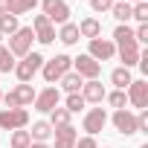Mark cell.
I'll list each match as a JSON object with an SVG mask.
<instances>
[{"instance_id": "44dd1931", "label": "cell", "mask_w": 148, "mask_h": 148, "mask_svg": "<svg viewBox=\"0 0 148 148\" xmlns=\"http://www.w3.org/2000/svg\"><path fill=\"white\" fill-rule=\"evenodd\" d=\"M110 82L116 84V90H128V84L134 82V79H131V70H125V67H116V70L110 73Z\"/></svg>"}, {"instance_id": "d6986e66", "label": "cell", "mask_w": 148, "mask_h": 148, "mask_svg": "<svg viewBox=\"0 0 148 148\" xmlns=\"http://www.w3.org/2000/svg\"><path fill=\"white\" fill-rule=\"evenodd\" d=\"M29 136H32V142H47V139L52 136V125L41 119V122H35V125H32V131H29Z\"/></svg>"}, {"instance_id": "d6a6232c", "label": "cell", "mask_w": 148, "mask_h": 148, "mask_svg": "<svg viewBox=\"0 0 148 148\" xmlns=\"http://www.w3.org/2000/svg\"><path fill=\"white\" fill-rule=\"evenodd\" d=\"M90 6H93V12H110L113 0H90Z\"/></svg>"}, {"instance_id": "ba28073f", "label": "cell", "mask_w": 148, "mask_h": 148, "mask_svg": "<svg viewBox=\"0 0 148 148\" xmlns=\"http://www.w3.org/2000/svg\"><path fill=\"white\" fill-rule=\"evenodd\" d=\"M125 96H128V102H131L134 108H139V110H148V82H145V79H136V82H131Z\"/></svg>"}, {"instance_id": "ffe728a7", "label": "cell", "mask_w": 148, "mask_h": 148, "mask_svg": "<svg viewBox=\"0 0 148 148\" xmlns=\"http://www.w3.org/2000/svg\"><path fill=\"white\" fill-rule=\"evenodd\" d=\"M82 84H84V79L79 76V73H73V70L67 73V76H61V87H64L67 93H79Z\"/></svg>"}, {"instance_id": "f1b7e54d", "label": "cell", "mask_w": 148, "mask_h": 148, "mask_svg": "<svg viewBox=\"0 0 148 148\" xmlns=\"http://www.w3.org/2000/svg\"><path fill=\"white\" fill-rule=\"evenodd\" d=\"M84 99H82V93H67V110L70 113H79V110H84Z\"/></svg>"}, {"instance_id": "9c48e42d", "label": "cell", "mask_w": 148, "mask_h": 148, "mask_svg": "<svg viewBox=\"0 0 148 148\" xmlns=\"http://www.w3.org/2000/svg\"><path fill=\"white\" fill-rule=\"evenodd\" d=\"M105 125H108V110H105V108H90V110L84 113V131H87V136L102 134Z\"/></svg>"}, {"instance_id": "8d00e7d4", "label": "cell", "mask_w": 148, "mask_h": 148, "mask_svg": "<svg viewBox=\"0 0 148 148\" xmlns=\"http://www.w3.org/2000/svg\"><path fill=\"white\" fill-rule=\"evenodd\" d=\"M125 3H131V6H134V3H145V0H125Z\"/></svg>"}, {"instance_id": "8fae6325", "label": "cell", "mask_w": 148, "mask_h": 148, "mask_svg": "<svg viewBox=\"0 0 148 148\" xmlns=\"http://www.w3.org/2000/svg\"><path fill=\"white\" fill-rule=\"evenodd\" d=\"M93 61H110L113 55H116V44L113 41H108V38H93L90 41V52H87Z\"/></svg>"}, {"instance_id": "4316f807", "label": "cell", "mask_w": 148, "mask_h": 148, "mask_svg": "<svg viewBox=\"0 0 148 148\" xmlns=\"http://www.w3.org/2000/svg\"><path fill=\"white\" fill-rule=\"evenodd\" d=\"M0 32L3 35H15L18 32V18L15 15H0Z\"/></svg>"}, {"instance_id": "7a4b0ae2", "label": "cell", "mask_w": 148, "mask_h": 148, "mask_svg": "<svg viewBox=\"0 0 148 148\" xmlns=\"http://www.w3.org/2000/svg\"><path fill=\"white\" fill-rule=\"evenodd\" d=\"M32 41H35V32H32V26H18V32L15 35H9V52L12 55H18V58H23V55H29L32 52Z\"/></svg>"}, {"instance_id": "484cf974", "label": "cell", "mask_w": 148, "mask_h": 148, "mask_svg": "<svg viewBox=\"0 0 148 148\" xmlns=\"http://www.w3.org/2000/svg\"><path fill=\"white\" fill-rule=\"evenodd\" d=\"M15 70V55L0 44V73H12Z\"/></svg>"}, {"instance_id": "ac0fdd59", "label": "cell", "mask_w": 148, "mask_h": 148, "mask_svg": "<svg viewBox=\"0 0 148 148\" xmlns=\"http://www.w3.org/2000/svg\"><path fill=\"white\" fill-rule=\"evenodd\" d=\"M79 38H82V35H79V26H76V23H70V21L61 23V32H58V41H61V44L73 47V44H79Z\"/></svg>"}, {"instance_id": "8992f818", "label": "cell", "mask_w": 148, "mask_h": 148, "mask_svg": "<svg viewBox=\"0 0 148 148\" xmlns=\"http://www.w3.org/2000/svg\"><path fill=\"white\" fill-rule=\"evenodd\" d=\"M73 73H79L84 82H93V79H99L102 64H99V61H93L90 55H79V58H73Z\"/></svg>"}, {"instance_id": "4fadbf2b", "label": "cell", "mask_w": 148, "mask_h": 148, "mask_svg": "<svg viewBox=\"0 0 148 148\" xmlns=\"http://www.w3.org/2000/svg\"><path fill=\"white\" fill-rule=\"evenodd\" d=\"M58 102H61L58 87H47V90L35 93V110H41V113H49L52 108H58Z\"/></svg>"}, {"instance_id": "d4e9b609", "label": "cell", "mask_w": 148, "mask_h": 148, "mask_svg": "<svg viewBox=\"0 0 148 148\" xmlns=\"http://www.w3.org/2000/svg\"><path fill=\"white\" fill-rule=\"evenodd\" d=\"M113 41H116V47H119V44H128V41H134V29H131L128 23H119V26L113 29Z\"/></svg>"}, {"instance_id": "f35d334b", "label": "cell", "mask_w": 148, "mask_h": 148, "mask_svg": "<svg viewBox=\"0 0 148 148\" xmlns=\"http://www.w3.org/2000/svg\"><path fill=\"white\" fill-rule=\"evenodd\" d=\"M0 102H3V93H0Z\"/></svg>"}, {"instance_id": "3957f363", "label": "cell", "mask_w": 148, "mask_h": 148, "mask_svg": "<svg viewBox=\"0 0 148 148\" xmlns=\"http://www.w3.org/2000/svg\"><path fill=\"white\" fill-rule=\"evenodd\" d=\"M70 70H73V58H70V55H55V58L44 61V67H41V73H44V79H47L49 84L61 82V76H67Z\"/></svg>"}, {"instance_id": "5b68a950", "label": "cell", "mask_w": 148, "mask_h": 148, "mask_svg": "<svg viewBox=\"0 0 148 148\" xmlns=\"http://www.w3.org/2000/svg\"><path fill=\"white\" fill-rule=\"evenodd\" d=\"M3 102H6V108H26V105L35 102V87L32 84H18L15 90H9L3 96Z\"/></svg>"}, {"instance_id": "277c9868", "label": "cell", "mask_w": 148, "mask_h": 148, "mask_svg": "<svg viewBox=\"0 0 148 148\" xmlns=\"http://www.w3.org/2000/svg\"><path fill=\"white\" fill-rule=\"evenodd\" d=\"M26 125H29L26 108H3V110H0V128H3V131H21Z\"/></svg>"}, {"instance_id": "e575fe53", "label": "cell", "mask_w": 148, "mask_h": 148, "mask_svg": "<svg viewBox=\"0 0 148 148\" xmlns=\"http://www.w3.org/2000/svg\"><path fill=\"white\" fill-rule=\"evenodd\" d=\"M0 15H9V0H0Z\"/></svg>"}, {"instance_id": "30bf717a", "label": "cell", "mask_w": 148, "mask_h": 148, "mask_svg": "<svg viewBox=\"0 0 148 148\" xmlns=\"http://www.w3.org/2000/svg\"><path fill=\"white\" fill-rule=\"evenodd\" d=\"M41 9L49 18V23H67V18H70V6L64 0H41Z\"/></svg>"}, {"instance_id": "52a82bcc", "label": "cell", "mask_w": 148, "mask_h": 148, "mask_svg": "<svg viewBox=\"0 0 148 148\" xmlns=\"http://www.w3.org/2000/svg\"><path fill=\"white\" fill-rule=\"evenodd\" d=\"M110 122H113V128H116L122 136H134V134H136V113H131L128 108H122V110H113Z\"/></svg>"}, {"instance_id": "ab89813d", "label": "cell", "mask_w": 148, "mask_h": 148, "mask_svg": "<svg viewBox=\"0 0 148 148\" xmlns=\"http://www.w3.org/2000/svg\"><path fill=\"white\" fill-rule=\"evenodd\" d=\"M105 148H108V145H105Z\"/></svg>"}, {"instance_id": "9a60e30c", "label": "cell", "mask_w": 148, "mask_h": 148, "mask_svg": "<svg viewBox=\"0 0 148 148\" xmlns=\"http://www.w3.org/2000/svg\"><path fill=\"white\" fill-rule=\"evenodd\" d=\"M52 136H55V148H73L79 139L76 128L73 125H64V128H52Z\"/></svg>"}, {"instance_id": "5bb4252c", "label": "cell", "mask_w": 148, "mask_h": 148, "mask_svg": "<svg viewBox=\"0 0 148 148\" xmlns=\"http://www.w3.org/2000/svg\"><path fill=\"white\" fill-rule=\"evenodd\" d=\"M105 96H108V90H105V84H102L99 79H93V82H84V84H82V99H84V102L102 105V102H105Z\"/></svg>"}, {"instance_id": "6da1fadb", "label": "cell", "mask_w": 148, "mask_h": 148, "mask_svg": "<svg viewBox=\"0 0 148 148\" xmlns=\"http://www.w3.org/2000/svg\"><path fill=\"white\" fill-rule=\"evenodd\" d=\"M41 67H44V55L41 52H29L21 61H15V76H18L21 84H29L35 79V73H41Z\"/></svg>"}, {"instance_id": "74e56055", "label": "cell", "mask_w": 148, "mask_h": 148, "mask_svg": "<svg viewBox=\"0 0 148 148\" xmlns=\"http://www.w3.org/2000/svg\"><path fill=\"white\" fill-rule=\"evenodd\" d=\"M139 148H148V142H142V145H139Z\"/></svg>"}, {"instance_id": "4dcf8cb0", "label": "cell", "mask_w": 148, "mask_h": 148, "mask_svg": "<svg viewBox=\"0 0 148 148\" xmlns=\"http://www.w3.org/2000/svg\"><path fill=\"white\" fill-rule=\"evenodd\" d=\"M131 18L139 23H148V3H134L131 6Z\"/></svg>"}, {"instance_id": "cb8c5ba5", "label": "cell", "mask_w": 148, "mask_h": 148, "mask_svg": "<svg viewBox=\"0 0 148 148\" xmlns=\"http://www.w3.org/2000/svg\"><path fill=\"white\" fill-rule=\"evenodd\" d=\"M49 125H52V128L70 125V110H67V108H52V110H49Z\"/></svg>"}, {"instance_id": "7402d4cb", "label": "cell", "mask_w": 148, "mask_h": 148, "mask_svg": "<svg viewBox=\"0 0 148 148\" xmlns=\"http://www.w3.org/2000/svg\"><path fill=\"white\" fill-rule=\"evenodd\" d=\"M38 6V0H9V15H26V12H32Z\"/></svg>"}, {"instance_id": "1f68e13d", "label": "cell", "mask_w": 148, "mask_h": 148, "mask_svg": "<svg viewBox=\"0 0 148 148\" xmlns=\"http://www.w3.org/2000/svg\"><path fill=\"white\" fill-rule=\"evenodd\" d=\"M136 134H148V110L136 113Z\"/></svg>"}, {"instance_id": "f546056e", "label": "cell", "mask_w": 148, "mask_h": 148, "mask_svg": "<svg viewBox=\"0 0 148 148\" xmlns=\"http://www.w3.org/2000/svg\"><path fill=\"white\" fill-rule=\"evenodd\" d=\"M29 142H32V136H29V131H15L12 134V148H29Z\"/></svg>"}, {"instance_id": "2e32d148", "label": "cell", "mask_w": 148, "mask_h": 148, "mask_svg": "<svg viewBox=\"0 0 148 148\" xmlns=\"http://www.w3.org/2000/svg\"><path fill=\"white\" fill-rule=\"evenodd\" d=\"M119 58H122V67H125V70H131L134 64H139V44H136V41L119 44Z\"/></svg>"}, {"instance_id": "d590c367", "label": "cell", "mask_w": 148, "mask_h": 148, "mask_svg": "<svg viewBox=\"0 0 148 148\" xmlns=\"http://www.w3.org/2000/svg\"><path fill=\"white\" fill-rule=\"evenodd\" d=\"M29 148H49L47 142H29Z\"/></svg>"}, {"instance_id": "83f0119b", "label": "cell", "mask_w": 148, "mask_h": 148, "mask_svg": "<svg viewBox=\"0 0 148 148\" xmlns=\"http://www.w3.org/2000/svg\"><path fill=\"white\" fill-rule=\"evenodd\" d=\"M105 99L110 102V108H113V110H122V108L128 105V96H125V90H113V93H108Z\"/></svg>"}, {"instance_id": "836d02e7", "label": "cell", "mask_w": 148, "mask_h": 148, "mask_svg": "<svg viewBox=\"0 0 148 148\" xmlns=\"http://www.w3.org/2000/svg\"><path fill=\"white\" fill-rule=\"evenodd\" d=\"M73 148H99V145H96L93 136H84V139H76V145H73Z\"/></svg>"}, {"instance_id": "e0dca14e", "label": "cell", "mask_w": 148, "mask_h": 148, "mask_svg": "<svg viewBox=\"0 0 148 148\" xmlns=\"http://www.w3.org/2000/svg\"><path fill=\"white\" fill-rule=\"evenodd\" d=\"M79 35L93 41V38H99V35H102V23H99L96 18H84V21L79 23Z\"/></svg>"}, {"instance_id": "7c38bea8", "label": "cell", "mask_w": 148, "mask_h": 148, "mask_svg": "<svg viewBox=\"0 0 148 148\" xmlns=\"http://www.w3.org/2000/svg\"><path fill=\"white\" fill-rule=\"evenodd\" d=\"M32 32H35V41H41V44H52L55 41V26L49 23L47 15H35L32 18Z\"/></svg>"}, {"instance_id": "603a6c76", "label": "cell", "mask_w": 148, "mask_h": 148, "mask_svg": "<svg viewBox=\"0 0 148 148\" xmlns=\"http://www.w3.org/2000/svg\"><path fill=\"white\" fill-rule=\"evenodd\" d=\"M110 12H113V18H116L119 23H128V21H131V3H125V0H113Z\"/></svg>"}]
</instances>
